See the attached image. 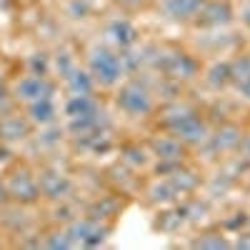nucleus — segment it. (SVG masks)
Instances as JSON below:
<instances>
[{
	"label": "nucleus",
	"mask_w": 250,
	"mask_h": 250,
	"mask_svg": "<svg viewBox=\"0 0 250 250\" xmlns=\"http://www.w3.org/2000/svg\"><path fill=\"white\" fill-rule=\"evenodd\" d=\"M178 195H180V193L173 188V183H170V180L155 183V185L150 188V200H153V203H173Z\"/></svg>",
	"instance_id": "19"
},
{
	"label": "nucleus",
	"mask_w": 250,
	"mask_h": 250,
	"mask_svg": "<svg viewBox=\"0 0 250 250\" xmlns=\"http://www.w3.org/2000/svg\"><path fill=\"white\" fill-rule=\"evenodd\" d=\"M153 153L160 160L178 163L183 158V143L178 138H158V140H153Z\"/></svg>",
	"instance_id": "13"
},
{
	"label": "nucleus",
	"mask_w": 250,
	"mask_h": 250,
	"mask_svg": "<svg viewBox=\"0 0 250 250\" xmlns=\"http://www.w3.org/2000/svg\"><path fill=\"white\" fill-rule=\"evenodd\" d=\"M65 233H68L73 245H100L103 240H105L108 228L100 225V220L83 218V220H73Z\"/></svg>",
	"instance_id": "4"
},
{
	"label": "nucleus",
	"mask_w": 250,
	"mask_h": 250,
	"mask_svg": "<svg viewBox=\"0 0 250 250\" xmlns=\"http://www.w3.org/2000/svg\"><path fill=\"white\" fill-rule=\"evenodd\" d=\"M115 210H118V200L105 198V200H100V203H95V205L90 208V218H93V220L110 218V215H115Z\"/></svg>",
	"instance_id": "22"
},
{
	"label": "nucleus",
	"mask_w": 250,
	"mask_h": 250,
	"mask_svg": "<svg viewBox=\"0 0 250 250\" xmlns=\"http://www.w3.org/2000/svg\"><path fill=\"white\" fill-rule=\"evenodd\" d=\"M123 5H140V0H120Z\"/></svg>",
	"instance_id": "32"
},
{
	"label": "nucleus",
	"mask_w": 250,
	"mask_h": 250,
	"mask_svg": "<svg viewBox=\"0 0 250 250\" xmlns=\"http://www.w3.org/2000/svg\"><path fill=\"white\" fill-rule=\"evenodd\" d=\"M170 183H173V188L178 193H188V190H193V188L198 185V175L195 173H190V170H173V175L168 178Z\"/></svg>",
	"instance_id": "18"
},
{
	"label": "nucleus",
	"mask_w": 250,
	"mask_h": 250,
	"mask_svg": "<svg viewBox=\"0 0 250 250\" xmlns=\"http://www.w3.org/2000/svg\"><path fill=\"white\" fill-rule=\"evenodd\" d=\"M28 115L33 123H40V125H50L55 120V103L53 98H40V100H33L28 103Z\"/></svg>",
	"instance_id": "14"
},
{
	"label": "nucleus",
	"mask_w": 250,
	"mask_h": 250,
	"mask_svg": "<svg viewBox=\"0 0 250 250\" xmlns=\"http://www.w3.org/2000/svg\"><path fill=\"white\" fill-rule=\"evenodd\" d=\"M230 83V65L228 62H218L208 70V85L210 88H225Z\"/></svg>",
	"instance_id": "20"
},
{
	"label": "nucleus",
	"mask_w": 250,
	"mask_h": 250,
	"mask_svg": "<svg viewBox=\"0 0 250 250\" xmlns=\"http://www.w3.org/2000/svg\"><path fill=\"white\" fill-rule=\"evenodd\" d=\"M88 65H90V75L95 83L100 85H115L120 80V75L125 73L123 70V62H120V55H115L110 48H93L90 50V58H88Z\"/></svg>",
	"instance_id": "1"
},
{
	"label": "nucleus",
	"mask_w": 250,
	"mask_h": 250,
	"mask_svg": "<svg viewBox=\"0 0 250 250\" xmlns=\"http://www.w3.org/2000/svg\"><path fill=\"white\" fill-rule=\"evenodd\" d=\"M30 135V123L23 115H5L0 118V140L20 143Z\"/></svg>",
	"instance_id": "10"
},
{
	"label": "nucleus",
	"mask_w": 250,
	"mask_h": 250,
	"mask_svg": "<svg viewBox=\"0 0 250 250\" xmlns=\"http://www.w3.org/2000/svg\"><path fill=\"white\" fill-rule=\"evenodd\" d=\"M38 185H40V193H43L45 198L50 200H65L73 190V183L68 175H62L58 170H45V173H40L38 178Z\"/></svg>",
	"instance_id": "8"
},
{
	"label": "nucleus",
	"mask_w": 250,
	"mask_h": 250,
	"mask_svg": "<svg viewBox=\"0 0 250 250\" xmlns=\"http://www.w3.org/2000/svg\"><path fill=\"white\" fill-rule=\"evenodd\" d=\"M58 70H60V75H62V78H65L68 73H73V70H75V65H73V58H70L68 53L58 55Z\"/></svg>",
	"instance_id": "26"
},
{
	"label": "nucleus",
	"mask_w": 250,
	"mask_h": 250,
	"mask_svg": "<svg viewBox=\"0 0 250 250\" xmlns=\"http://www.w3.org/2000/svg\"><path fill=\"white\" fill-rule=\"evenodd\" d=\"M93 113H100V108L90 95H70V100L65 103L68 118H83V115H93Z\"/></svg>",
	"instance_id": "15"
},
{
	"label": "nucleus",
	"mask_w": 250,
	"mask_h": 250,
	"mask_svg": "<svg viewBox=\"0 0 250 250\" xmlns=\"http://www.w3.org/2000/svg\"><path fill=\"white\" fill-rule=\"evenodd\" d=\"M8 195L18 203H35L40 198V185L30 173H15L8 180Z\"/></svg>",
	"instance_id": "9"
},
{
	"label": "nucleus",
	"mask_w": 250,
	"mask_h": 250,
	"mask_svg": "<svg viewBox=\"0 0 250 250\" xmlns=\"http://www.w3.org/2000/svg\"><path fill=\"white\" fill-rule=\"evenodd\" d=\"M193 248H230V243H228L223 235H215V233H208V235H200L198 240H193Z\"/></svg>",
	"instance_id": "23"
},
{
	"label": "nucleus",
	"mask_w": 250,
	"mask_h": 250,
	"mask_svg": "<svg viewBox=\"0 0 250 250\" xmlns=\"http://www.w3.org/2000/svg\"><path fill=\"white\" fill-rule=\"evenodd\" d=\"M125 160L133 163V165H145V153L140 148H128L125 150Z\"/></svg>",
	"instance_id": "27"
},
{
	"label": "nucleus",
	"mask_w": 250,
	"mask_h": 250,
	"mask_svg": "<svg viewBox=\"0 0 250 250\" xmlns=\"http://www.w3.org/2000/svg\"><path fill=\"white\" fill-rule=\"evenodd\" d=\"M40 245H45V248H73L68 233H50L40 240Z\"/></svg>",
	"instance_id": "24"
},
{
	"label": "nucleus",
	"mask_w": 250,
	"mask_h": 250,
	"mask_svg": "<svg viewBox=\"0 0 250 250\" xmlns=\"http://www.w3.org/2000/svg\"><path fill=\"white\" fill-rule=\"evenodd\" d=\"M205 0H163V10L175 20H193Z\"/></svg>",
	"instance_id": "11"
},
{
	"label": "nucleus",
	"mask_w": 250,
	"mask_h": 250,
	"mask_svg": "<svg viewBox=\"0 0 250 250\" xmlns=\"http://www.w3.org/2000/svg\"><path fill=\"white\" fill-rule=\"evenodd\" d=\"M235 245H238V248H243V250H245V248H250V233H245V235H240Z\"/></svg>",
	"instance_id": "29"
},
{
	"label": "nucleus",
	"mask_w": 250,
	"mask_h": 250,
	"mask_svg": "<svg viewBox=\"0 0 250 250\" xmlns=\"http://www.w3.org/2000/svg\"><path fill=\"white\" fill-rule=\"evenodd\" d=\"M30 68H33L35 75H45V73H48V55H45V53L33 55V58H30Z\"/></svg>",
	"instance_id": "25"
},
{
	"label": "nucleus",
	"mask_w": 250,
	"mask_h": 250,
	"mask_svg": "<svg viewBox=\"0 0 250 250\" xmlns=\"http://www.w3.org/2000/svg\"><path fill=\"white\" fill-rule=\"evenodd\" d=\"M233 20V8L228 0H210V3H203L198 15H195V23L203 28H220L228 25Z\"/></svg>",
	"instance_id": "5"
},
{
	"label": "nucleus",
	"mask_w": 250,
	"mask_h": 250,
	"mask_svg": "<svg viewBox=\"0 0 250 250\" xmlns=\"http://www.w3.org/2000/svg\"><path fill=\"white\" fill-rule=\"evenodd\" d=\"M108 35L120 48H130L138 40V30H135V25L130 23V20H113V23L108 25Z\"/></svg>",
	"instance_id": "12"
},
{
	"label": "nucleus",
	"mask_w": 250,
	"mask_h": 250,
	"mask_svg": "<svg viewBox=\"0 0 250 250\" xmlns=\"http://www.w3.org/2000/svg\"><path fill=\"white\" fill-rule=\"evenodd\" d=\"M155 65L175 80H190L198 75V62L185 53H160Z\"/></svg>",
	"instance_id": "3"
},
{
	"label": "nucleus",
	"mask_w": 250,
	"mask_h": 250,
	"mask_svg": "<svg viewBox=\"0 0 250 250\" xmlns=\"http://www.w3.org/2000/svg\"><path fill=\"white\" fill-rule=\"evenodd\" d=\"M240 20H243V23H245V25L250 28V3H248V5L243 8V13H240Z\"/></svg>",
	"instance_id": "30"
},
{
	"label": "nucleus",
	"mask_w": 250,
	"mask_h": 250,
	"mask_svg": "<svg viewBox=\"0 0 250 250\" xmlns=\"http://www.w3.org/2000/svg\"><path fill=\"white\" fill-rule=\"evenodd\" d=\"M118 108L128 115H148L153 110V98L138 83H128L118 93Z\"/></svg>",
	"instance_id": "2"
},
{
	"label": "nucleus",
	"mask_w": 250,
	"mask_h": 250,
	"mask_svg": "<svg viewBox=\"0 0 250 250\" xmlns=\"http://www.w3.org/2000/svg\"><path fill=\"white\" fill-rule=\"evenodd\" d=\"M240 140H243L240 128H235V125H223V128H218V133L213 135V148L215 150H233Z\"/></svg>",
	"instance_id": "17"
},
{
	"label": "nucleus",
	"mask_w": 250,
	"mask_h": 250,
	"mask_svg": "<svg viewBox=\"0 0 250 250\" xmlns=\"http://www.w3.org/2000/svg\"><path fill=\"white\" fill-rule=\"evenodd\" d=\"M235 88H238V93H240L245 100H250V80H245V83H238Z\"/></svg>",
	"instance_id": "28"
},
{
	"label": "nucleus",
	"mask_w": 250,
	"mask_h": 250,
	"mask_svg": "<svg viewBox=\"0 0 250 250\" xmlns=\"http://www.w3.org/2000/svg\"><path fill=\"white\" fill-rule=\"evenodd\" d=\"M15 95L25 103H33V100H40V98H53V83L45 78V75H25L15 83Z\"/></svg>",
	"instance_id": "6"
},
{
	"label": "nucleus",
	"mask_w": 250,
	"mask_h": 250,
	"mask_svg": "<svg viewBox=\"0 0 250 250\" xmlns=\"http://www.w3.org/2000/svg\"><path fill=\"white\" fill-rule=\"evenodd\" d=\"M8 200V185H0V203Z\"/></svg>",
	"instance_id": "31"
},
{
	"label": "nucleus",
	"mask_w": 250,
	"mask_h": 250,
	"mask_svg": "<svg viewBox=\"0 0 250 250\" xmlns=\"http://www.w3.org/2000/svg\"><path fill=\"white\" fill-rule=\"evenodd\" d=\"M65 83H68V90H70L73 95H90L93 88H95L93 75L85 73V70H78V68L65 75Z\"/></svg>",
	"instance_id": "16"
},
{
	"label": "nucleus",
	"mask_w": 250,
	"mask_h": 250,
	"mask_svg": "<svg viewBox=\"0 0 250 250\" xmlns=\"http://www.w3.org/2000/svg\"><path fill=\"white\" fill-rule=\"evenodd\" d=\"M170 130L175 133V138H178L180 143H188V145H198V143H203V140L208 138V125H205V120H203L198 113L185 115L180 123L173 125Z\"/></svg>",
	"instance_id": "7"
},
{
	"label": "nucleus",
	"mask_w": 250,
	"mask_h": 250,
	"mask_svg": "<svg viewBox=\"0 0 250 250\" xmlns=\"http://www.w3.org/2000/svg\"><path fill=\"white\" fill-rule=\"evenodd\" d=\"M245 153H248V155H250V138H248V140H245Z\"/></svg>",
	"instance_id": "33"
},
{
	"label": "nucleus",
	"mask_w": 250,
	"mask_h": 250,
	"mask_svg": "<svg viewBox=\"0 0 250 250\" xmlns=\"http://www.w3.org/2000/svg\"><path fill=\"white\" fill-rule=\"evenodd\" d=\"M250 80V55H240L238 60L230 62V83H245Z\"/></svg>",
	"instance_id": "21"
}]
</instances>
